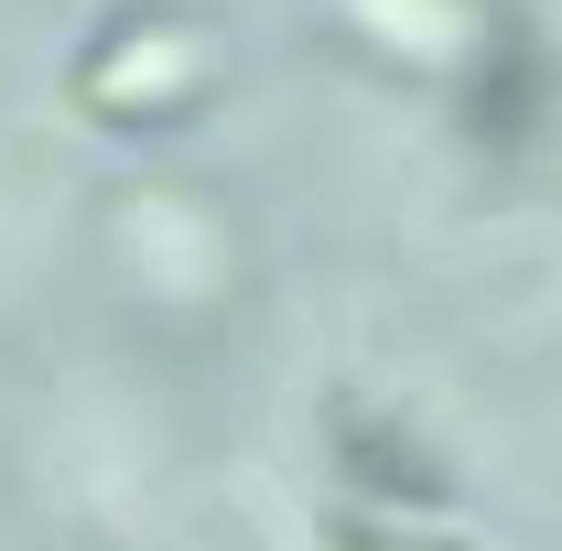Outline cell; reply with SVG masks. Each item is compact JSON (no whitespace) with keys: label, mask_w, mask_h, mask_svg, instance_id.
<instances>
[{"label":"cell","mask_w":562,"mask_h":551,"mask_svg":"<svg viewBox=\"0 0 562 551\" xmlns=\"http://www.w3.org/2000/svg\"><path fill=\"white\" fill-rule=\"evenodd\" d=\"M216 76H227V44L206 11H120L76 66V109L109 131H173Z\"/></svg>","instance_id":"cell-1"},{"label":"cell","mask_w":562,"mask_h":551,"mask_svg":"<svg viewBox=\"0 0 562 551\" xmlns=\"http://www.w3.org/2000/svg\"><path fill=\"white\" fill-rule=\"evenodd\" d=\"M347 22L390 55V66H422V76H454L476 66L508 22V0H347Z\"/></svg>","instance_id":"cell-2"},{"label":"cell","mask_w":562,"mask_h":551,"mask_svg":"<svg viewBox=\"0 0 562 551\" xmlns=\"http://www.w3.org/2000/svg\"><path fill=\"white\" fill-rule=\"evenodd\" d=\"M454 109H465V131L487 140V151H519V140L552 120V55H541V33H530L519 11L497 22L487 55L454 76Z\"/></svg>","instance_id":"cell-3"},{"label":"cell","mask_w":562,"mask_h":551,"mask_svg":"<svg viewBox=\"0 0 562 551\" xmlns=\"http://www.w3.org/2000/svg\"><path fill=\"white\" fill-rule=\"evenodd\" d=\"M336 454H347V476H357V497L368 508H443L454 497V465L422 443L401 412H336Z\"/></svg>","instance_id":"cell-4"},{"label":"cell","mask_w":562,"mask_h":551,"mask_svg":"<svg viewBox=\"0 0 562 551\" xmlns=\"http://www.w3.org/2000/svg\"><path fill=\"white\" fill-rule=\"evenodd\" d=\"M325 551H476V541H454L432 508H347V519H325Z\"/></svg>","instance_id":"cell-5"}]
</instances>
